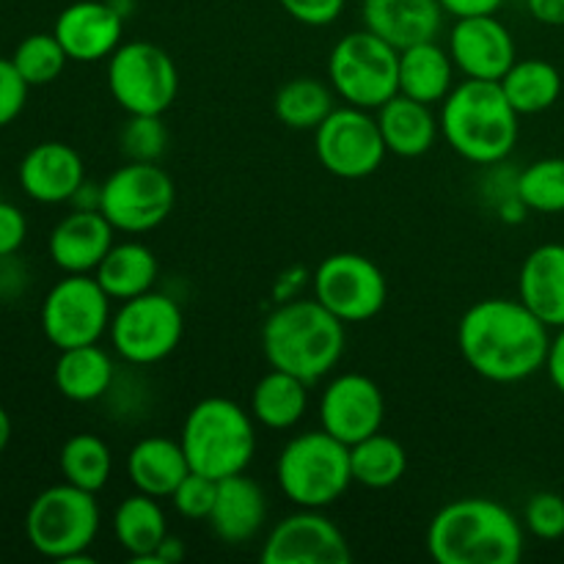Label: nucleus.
<instances>
[{"label":"nucleus","instance_id":"nucleus-39","mask_svg":"<svg viewBox=\"0 0 564 564\" xmlns=\"http://www.w3.org/2000/svg\"><path fill=\"white\" fill-rule=\"evenodd\" d=\"M523 527L540 540L564 538V496L560 494H534L523 510Z\"/></svg>","mask_w":564,"mask_h":564},{"label":"nucleus","instance_id":"nucleus-9","mask_svg":"<svg viewBox=\"0 0 564 564\" xmlns=\"http://www.w3.org/2000/svg\"><path fill=\"white\" fill-rule=\"evenodd\" d=\"M108 91L127 116H163L180 94L174 58L152 42H121L108 58Z\"/></svg>","mask_w":564,"mask_h":564},{"label":"nucleus","instance_id":"nucleus-13","mask_svg":"<svg viewBox=\"0 0 564 564\" xmlns=\"http://www.w3.org/2000/svg\"><path fill=\"white\" fill-rule=\"evenodd\" d=\"M314 152L328 174L352 182L372 176L389 149L372 110L341 105L314 130Z\"/></svg>","mask_w":564,"mask_h":564},{"label":"nucleus","instance_id":"nucleus-23","mask_svg":"<svg viewBox=\"0 0 564 564\" xmlns=\"http://www.w3.org/2000/svg\"><path fill=\"white\" fill-rule=\"evenodd\" d=\"M518 297L532 308L549 328H564V246H538L521 264Z\"/></svg>","mask_w":564,"mask_h":564},{"label":"nucleus","instance_id":"nucleus-40","mask_svg":"<svg viewBox=\"0 0 564 564\" xmlns=\"http://www.w3.org/2000/svg\"><path fill=\"white\" fill-rule=\"evenodd\" d=\"M28 83L11 58H0V127H9L28 102Z\"/></svg>","mask_w":564,"mask_h":564},{"label":"nucleus","instance_id":"nucleus-24","mask_svg":"<svg viewBox=\"0 0 564 564\" xmlns=\"http://www.w3.org/2000/svg\"><path fill=\"white\" fill-rule=\"evenodd\" d=\"M191 474L185 449L180 441L165 435H149L141 438L127 455V477L135 485L138 494L154 496V499H171L176 485Z\"/></svg>","mask_w":564,"mask_h":564},{"label":"nucleus","instance_id":"nucleus-25","mask_svg":"<svg viewBox=\"0 0 564 564\" xmlns=\"http://www.w3.org/2000/svg\"><path fill=\"white\" fill-rule=\"evenodd\" d=\"M378 124L383 132L386 149L397 158H422L435 147L441 124L433 113V105L397 94L378 108Z\"/></svg>","mask_w":564,"mask_h":564},{"label":"nucleus","instance_id":"nucleus-11","mask_svg":"<svg viewBox=\"0 0 564 564\" xmlns=\"http://www.w3.org/2000/svg\"><path fill=\"white\" fill-rule=\"evenodd\" d=\"M185 317L174 297L163 292H143L130 297L110 317V345L132 367H152L165 361L180 347Z\"/></svg>","mask_w":564,"mask_h":564},{"label":"nucleus","instance_id":"nucleus-34","mask_svg":"<svg viewBox=\"0 0 564 564\" xmlns=\"http://www.w3.org/2000/svg\"><path fill=\"white\" fill-rule=\"evenodd\" d=\"M58 466L64 482L88 490V494H99L113 471V452L99 435L77 433L61 446Z\"/></svg>","mask_w":564,"mask_h":564},{"label":"nucleus","instance_id":"nucleus-45","mask_svg":"<svg viewBox=\"0 0 564 564\" xmlns=\"http://www.w3.org/2000/svg\"><path fill=\"white\" fill-rule=\"evenodd\" d=\"M529 14L543 25H564V0H527Z\"/></svg>","mask_w":564,"mask_h":564},{"label":"nucleus","instance_id":"nucleus-41","mask_svg":"<svg viewBox=\"0 0 564 564\" xmlns=\"http://www.w3.org/2000/svg\"><path fill=\"white\" fill-rule=\"evenodd\" d=\"M279 3L301 25L325 28L339 20L347 0H279Z\"/></svg>","mask_w":564,"mask_h":564},{"label":"nucleus","instance_id":"nucleus-20","mask_svg":"<svg viewBox=\"0 0 564 564\" xmlns=\"http://www.w3.org/2000/svg\"><path fill=\"white\" fill-rule=\"evenodd\" d=\"M116 229L99 209H72L50 231V259L64 273H94L113 248Z\"/></svg>","mask_w":564,"mask_h":564},{"label":"nucleus","instance_id":"nucleus-4","mask_svg":"<svg viewBox=\"0 0 564 564\" xmlns=\"http://www.w3.org/2000/svg\"><path fill=\"white\" fill-rule=\"evenodd\" d=\"M518 110L499 80L466 77L441 102V135L452 152L474 165H496L518 143Z\"/></svg>","mask_w":564,"mask_h":564},{"label":"nucleus","instance_id":"nucleus-5","mask_svg":"<svg viewBox=\"0 0 564 564\" xmlns=\"http://www.w3.org/2000/svg\"><path fill=\"white\" fill-rule=\"evenodd\" d=\"M180 444L191 471L220 482L251 466L257 455V419L229 397H207L187 411Z\"/></svg>","mask_w":564,"mask_h":564},{"label":"nucleus","instance_id":"nucleus-6","mask_svg":"<svg viewBox=\"0 0 564 564\" xmlns=\"http://www.w3.org/2000/svg\"><path fill=\"white\" fill-rule=\"evenodd\" d=\"M275 479L286 499L303 510H325L352 482L350 446L325 430H308L284 444L275 460Z\"/></svg>","mask_w":564,"mask_h":564},{"label":"nucleus","instance_id":"nucleus-43","mask_svg":"<svg viewBox=\"0 0 564 564\" xmlns=\"http://www.w3.org/2000/svg\"><path fill=\"white\" fill-rule=\"evenodd\" d=\"M446 14H452L455 20L460 17H479V14H496V11L505 6V0H441Z\"/></svg>","mask_w":564,"mask_h":564},{"label":"nucleus","instance_id":"nucleus-22","mask_svg":"<svg viewBox=\"0 0 564 564\" xmlns=\"http://www.w3.org/2000/svg\"><path fill=\"white\" fill-rule=\"evenodd\" d=\"M268 518V499L257 479L246 471L218 482V496L207 523L215 538L226 545H246L262 532Z\"/></svg>","mask_w":564,"mask_h":564},{"label":"nucleus","instance_id":"nucleus-47","mask_svg":"<svg viewBox=\"0 0 564 564\" xmlns=\"http://www.w3.org/2000/svg\"><path fill=\"white\" fill-rule=\"evenodd\" d=\"M72 207L75 209H99V185H94V182H83L80 187H77V193L72 196Z\"/></svg>","mask_w":564,"mask_h":564},{"label":"nucleus","instance_id":"nucleus-3","mask_svg":"<svg viewBox=\"0 0 564 564\" xmlns=\"http://www.w3.org/2000/svg\"><path fill=\"white\" fill-rule=\"evenodd\" d=\"M345 328L317 297L281 303L262 325V352L273 369L314 386L345 356Z\"/></svg>","mask_w":564,"mask_h":564},{"label":"nucleus","instance_id":"nucleus-38","mask_svg":"<svg viewBox=\"0 0 564 564\" xmlns=\"http://www.w3.org/2000/svg\"><path fill=\"white\" fill-rule=\"evenodd\" d=\"M218 496V479L191 471L171 494L174 510L187 521H207Z\"/></svg>","mask_w":564,"mask_h":564},{"label":"nucleus","instance_id":"nucleus-18","mask_svg":"<svg viewBox=\"0 0 564 564\" xmlns=\"http://www.w3.org/2000/svg\"><path fill=\"white\" fill-rule=\"evenodd\" d=\"M53 33L69 61L94 64L110 58L119 50L124 36V14L105 0H77L61 11Z\"/></svg>","mask_w":564,"mask_h":564},{"label":"nucleus","instance_id":"nucleus-19","mask_svg":"<svg viewBox=\"0 0 564 564\" xmlns=\"http://www.w3.org/2000/svg\"><path fill=\"white\" fill-rule=\"evenodd\" d=\"M17 180L22 193L33 202L64 204L72 202L77 187L86 182V165L69 143L44 141L22 158Z\"/></svg>","mask_w":564,"mask_h":564},{"label":"nucleus","instance_id":"nucleus-37","mask_svg":"<svg viewBox=\"0 0 564 564\" xmlns=\"http://www.w3.org/2000/svg\"><path fill=\"white\" fill-rule=\"evenodd\" d=\"M119 147L132 163H158L169 147L163 116H130L119 132Z\"/></svg>","mask_w":564,"mask_h":564},{"label":"nucleus","instance_id":"nucleus-17","mask_svg":"<svg viewBox=\"0 0 564 564\" xmlns=\"http://www.w3.org/2000/svg\"><path fill=\"white\" fill-rule=\"evenodd\" d=\"M446 50L457 72L474 80H501L518 61L516 39L496 14L455 20Z\"/></svg>","mask_w":564,"mask_h":564},{"label":"nucleus","instance_id":"nucleus-44","mask_svg":"<svg viewBox=\"0 0 564 564\" xmlns=\"http://www.w3.org/2000/svg\"><path fill=\"white\" fill-rule=\"evenodd\" d=\"M545 369H549V378L554 383V389L564 394V328L551 339L549 358H545Z\"/></svg>","mask_w":564,"mask_h":564},{"label":"nucleus","instance_id":"nucleus-30","mask_svg":"<svg viewBox=\"0 0 564 564\" xmlns=\"http://www.w3.org/2000/svg\"><path fill=\"white\" fill-rule=\"evenodd\" d=\"M308 408V383L270 367L251 391V416L268 430H292Z\"/></svg>","mask_w":564,"mask_h":564},{"label":"nucleus","instance_id":"nucleus-21","mask_svg":"<svg viewBox=\"0 0 564 564\" xmlns=\"http://www.w3.org/2000/svg\"><path fill=\"white\" fill-rule=\"evenodd\" d=\"M444 14L441 0H361L364 28L397 50L438 39Z\"/></svg>","mask_w":564,"mask_h":564},{"label":"nucleus","instance_id":"nucleus-16","mask_svg":"<svg viewBox=\"0 0 564 564\" xmlns=\"http://www.w3.org/2000/svg\"><path fill=\"white\" fill-rule=\"evenodd\" d=\"M317 411L325 433L352 446L383 427L386 400L372 378L361 372H345L325 386Z\"/></svg>","mask_w":564,"mask_h":564},{"label":"nucleus","instance_id":"nucleus-26","mask_svg":"<svg viewBox=\"0 0 564 564\" xmlns=\"http://www.w3.org/2000/svg\"><path fill=\"white\" fill-rule=\"evenodd\" d=\"M53 380L55 389L61 391V397H66L69 402L88 405V402L102 400V397L113 389V358H110L108 350L99 347V341L97 345L58 350Z\"/></svg>","mask_w":564,"mask_h":564},{"label":"nucleus","instance_id":"nucleus-32","mask_svg":"<svg viewBox=\"0 0 564 564\" xmlns=\"http://www.w3.org/2000/svg\"><path fill=\"white\" fill-rule=\"evenodd\" d=\"M499 83L505 88L510 105L521 116L543 113L562 94L560 69L543 58L516 61Z\"/></svg>","mask_w":564,"mask_h":564},{"label":"nucleus","instance_id":"nucleus-46","mask_svg":"<svg viewBox=\"0 0 564 564\" xmlns=\"http://www.w3.org/2000/svg\"><path fill=\"white\" fill-rule=\"evenodd\" d=\"M185 560V545H182L180 538H165L163 543H160V549L154 551L152 556V564H176Z\"/></svg>","mask_w":564,"mask_h":564},{"label":"nucleus","instance_id":"nucleus-42","mask_svg":"<svg viewBox=\"0 0 564 564\" xmlns=\"http://www.w3.org/2000/svg\"><path fill=\"white\" fill-rule=\"evenodd\" d=\"M28 237V220L20 207L0 202V257H14Z\"/></svg>","mask_w":564,"mask_h":564},{"label":"nucleus","instance_id":"nucleus-10","mask_svg":"<svg viewBox=\"0 0 564 564\" xmlns=\"http://www.w3.org/2000/svg\"><path fill=\"white\" fill-rule=\"evenodd\" d=\"M174 180L158 163L127 160L99 185V213L124 235H147L158 229L174 213Z\"/></svg>","mask_w":564,"mask_h":564},{"label":"nucleus","instance_id":"nucleus-8","mask_svg":"<svg viewBox=\"0 0 564 564\" xmlns=\"http://www.w3.org/2000/svg\"><path fill=\"white\" fill-rule=\"evenodd\" d=\"M328 83L347 105L378 110L400 94V50L369 28L347 33L328 55Z\"/></svg>","mask_w":564,"mask_h":564},{"label":"nucleus","instance_id":"nucleus-36","mask_svg":"<svg viewBox=\"0 0 564 564\" xmlns=\"http://www.w3.org/2000/svg\"><path fill=\"white\" fill-rule=\"evenodd\" d=\"M11 61H14V66L20 69V75L25 77L28 86L33 88L58 80L69 55L61 47L55 33H31V36H25L17 44Z\"/></svg>","mask_w":564,"mask_h":564},{"label":"nucleus","instance_id":"nucleus-28","mask_svg":"<svg viewBox=\"0 0 564 564\" xmlns=\"http://www.w3.org/2000/svg\"><path fill=\"white\" fill-rule=\"evenodd\" d=\"M160 264L158 257L152 253V248H147L143 242L127 240V242H113V248L108 251V257L99 262V268L94 270V279L99 281L105 292H108L110 301H130V297L143 295V292L154 290V281H158Z\"/></svg>","mask_w":564,"mask_h":564},{"label":"nucleus","instance_id":"nucleus-1","mask_svg":"<svg viewBox=\"0 0 564 564\" xmlns=\"http://www.w3.org/2000/svg\"><path fill=\"white\" fill-rule=\"evenodd\" d=\"M463 361L490 383H521L545 369L549 325L518 297H485L466 308L457 325Z\"/></svg>","mask_w":564,"mask_h":564},{"label":"nucleus","instance_id":"nucleus-33","mask_svg":"<svg viewBox=\"0 0 564 564\" xmlns=\"http://www.w3.org/2000/svg\"><path fill=\"white\" fill-rule=\"evenodd\" d=\"M350 471L352 482L369 490L394 488L408 471L405 446L378 430L369 438L350 446Z\"/></svg>","mask_w":564,"mask_h":564},{"label":"nucleus","instance_id":"nucleus-12","mask_svg":"<svg viewBox=\"0 0 564 564\" xmlns=\"http://www.w3.org/2000/svg\"><path fill=\"white\" fill-rule=\"evenodd\" d=\"M42 330L55 350L97 345L110 328V297L91 273H66L42 301Z\"/></svg>","mask_w":564,"mask_h":564},{"label":"nucleus","instance_id":"nucleus-48","mask_svg":"<svg viewBox=\"0 0 564 564\" xmlns=\"http://www.w3.org/2000/svg\"><path fill=\"white\" fill-rule=\"evenodd\" d=\"M9 441H11V419H9V411L0 405V455L6 452Z\"/></svg>","mask_w":564,"mask_h":564},{"label":"nucleus","instance_id":"nucleus-35","mask_svg":"<svg viewBox=\"0 0 564 564\" xmlns=\"http://www.w3.org/2000/svg\"><path fill=\"white\" fill-rule=\"evenodd\" d=\"M516 196L532 213H564V158H543L527 165L516 180Z\"/></svg>","mask_w":564,"mask_h":564},{"label":"nucleus","instance_id":"nucleus-31","mask_svg":"<svg viewBox=\"0 0 564 564\" xmlns=\"http://www.w3.org/2000/svg\"><path fill=\"white\" fill-rule=\"evenodd\" d=\"M336 108V91L317 77H295L275 91L273 113L284 127L297 132L317 130Z\"/></svg>","mask_w":564,"mask_h":564},{"label":"nucleus","instance_id":"nucleus-14","mask_svg":"<svg viewBox=\"0 0 564 564\" xmlns=\"http://www.w3.org/2000/svg\"><path fill=\"white\" fill-rule=\"evenodd\" d=\"M314 297L345 325L378 317L389 297V284L378 264L364 253H330L314 270Z\"/></svg>","mask_w":564,"mask_h":564},{"label":"nucleus","instance_id":"nucleus-2","mask_svg":"<svg viewBox=\"0 0 564 564\" xmlns=\"http://www.w3.org/2000/svg\"><path fill=\"white\" fill-rule=\"evenodd\" d=\"M427 554L438 564H518L523 523L494 499L449 501L430 521Z\"/></svg>","mask_w":564,"mask_h":564},{"label":"nucleus","instance_id":"nucleus-15","mask_svg":"<svg viewBox=\"0 0 564 564\" xmlns=\"http://www.w3.org/2000/svg\"><path fill=\"white\" fill-rule=\"evenodd\" d=\"M352 560L345 532L319 510H303L270 529L262 545L264 564H347Z\"/></svg>","mask_w":564,"mask_h":564},{"label":"nucleus","instance_id":"nucleus-29","mask_svg":"<svg viewBox=\"0 0 564 564\" xmlns=\"http://www.w3.org/2000/svg\"><path fill=\"white\" fill-rule=\"evenodd\" d=\"M113 534L121 549L135 562H152L154 551L169 538V521L160 499L147 494H132L116 507Z\"/></svg>","mask_w":564,"mask_h":564},{"label":"nucleus","instance_id":"nucleus-27","mask_svg":"<svg viewBox=\"0 0 564 564\" xmlns=\"http://www.w3.org/2000/svg\"><path fill=\"white\" fill-rule=\"evenodd\" d=\"M455 61L449 50L433 42H419L400 50V94L424 105H438L455 88Z\"/></svg>","mask_w":564,"mask_h":564},{"label":"nucleus","instance_id":"nucleus-7","mask_svg":"<svg viewBox=\"0 0 564 564\" xmlns=\"http://www.w3.org/2000/svg\"><path fill=\"white\" fill-rule=\"evenodd\" d=\"M97 494L69 482L53 485L31 501L25 516V538L36 554L55 562H91L86 554L99 534Z\"/></svg>","mask_w":564,"mask_h":564}]
</instances>
